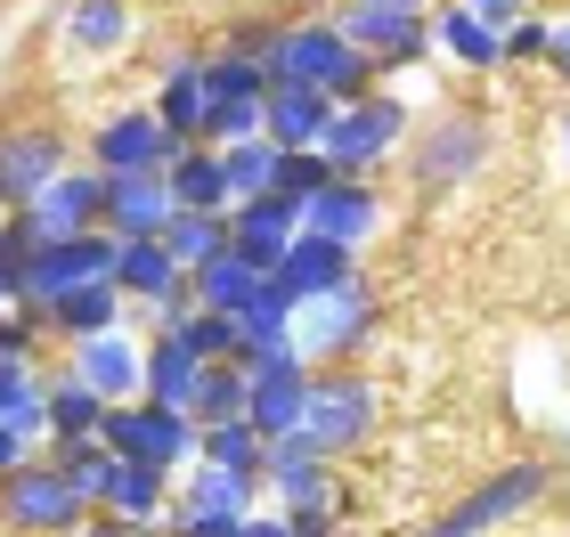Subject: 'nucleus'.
<instances>
[{
	"label": "nucleus",
	"instance_id": "obj_19",
	"mask_svg": "<svg viewBox=\"0 0 570 537\" xmlns=\"http://www.w3.org/2000/svg\"><path fill=\"white\" fill-rule=\"evenodd\" d=\"M139 367H147V342H131V326H115V335H90V342H73V375L90 382L107 407L122 399H139Z\"/></svg>",
	"mask_w": 570,
	"mask_h": 537
},
{
	"label": "nucleus",
	"instance_id": "obj_43",
	"mask_svg": "<svg viewBox=\"0 0 570 537\" xmlns=\"http://www.w3.org/2000/svg\"><path fill=\"white\" fill-rule=\"evenodd\" d=\"M285 537H334V505H294V514H285Z\"/></svg>",
	"mask_w": 570,
	"mask_h": 537
},
{
	"label": "nucleus",
	"instance_id": "obj_10",
	"mask_svg": "<svg viewBox=\"0 0 570 537\" xmlns=\"http://www.w3.org/2000/svg\"><path fill=\"white\" fill-rule=\"evenodd\" d=\"M547 497V465H505V473H489L464 505H449L424 537H489L498 521H513V514H530V505Z\"/></svg>",
	"mask_w": 570,
	"mask_h": 537
},
{
	"label": "nucleus",
	"instance_id": "obj_5",
	"mask_svg": "<svg viewBox=\"0 0 570 537\" xmlns=\"http://www.w3.org/2000/svg\"><path fill=\"white\" fill-rule=\"evenodd\" d=\"M334 24H343L351 49H367V58H375V73H400V66H416L424 49H432L424 0H351Z\"/></svg>",
	"mask_w": 570,
	"mask_h": 537
},
{
	"label": "nucleus",
	"instance_id": "obj_49",
	"mask_svg": "<svg viewBox=\"0 0 570 537\" xmlns=\"http://www.w3.org/2000/svg\"><path fill=\"white\" fill-rule=\"evenodd\" d=\"M562 171H570V115H562Z\"/></svg>",
	"mask_w": 570,
	"mask_h": 537
},
{
	"label": "nucleus",
	"instance_id": "obj_39",
	"mask_svg": "<svg viewBox=\"0 0 570 537\" xmlns=\"http://www.w3.org/2000/svg\"><path fill=\"white\" fill-rule=\"evenodd\" d=\"M33 228H24V212H9L0 220V310H17L24 301V269H33Z\"/></svg>",
	"mask_w": 570,
	"mask_h": 537
},
{
	"label": "nucleus",
	"instance_id": "obj_45",
	"mask_svg": "<svg viewBox=\"0 0 570 537\" xmlns=\"http://www.w3.org/2000/svg\"><path fill=\"white\" fill-rule=\"evenodd\" d=\"M17 465H33V440H24V431H9V424H0V480H9Z\"/></svg>",
	"mask_w": 570,
	"mask_h": 537
},
{
	"label": "nucleus",
	"instance_id": "obj_23",
	"mask_svg": "<svg viewBox=\"0 0 570 537\" xmlns=\"http://www.w3.org/2000/svg\"><path fill=\"white\" fill-rule=\"evenodd\" d=\"M326 115H334V98L294 90V82H269V98H262V139L277 147V156H294V147H318Z\"/></svg>",
	"mask_w": 570,
	"mask_h": 537
},
{
	"label": "nucleus",
	"instance_id": "obj_37",
	"mask_svg": "<svg viewBox=\"0 0 570 537\" xmlns=\"http://www.w3.org/2000/svg\"><path fill=\"white\" fill-rule=\"evenodd\" d=\"M245 399H253V382H245L237 358H228V367H204L188 416H196V424H237V416H245Z\"/></svg>",
	"mask_w": 570,
	"mask_h": 537
},
{
	"label": "nucleus",
	"instance_id": "obj_8",
	"mask_svg": "<svg viewBox=\"0 0 570 537\" xmlns=\"http://www.w3.org/2000/svg\"><path fill=\"white\" fill-rule=\"evenodd\" d=\"M367 431H375V382H358V375H318V382H309L302 440L318 456H351Z\"/></svg>",
	"mask_w": 570,
	"mask_h": 537
},
{
	"label": "nucleus",
	"instance_id": "obj_34",
	"mask_svg": "<svg viewBox=\"0 0 570 537\" xmlns=\"http://www.w3.org/2000/svg\"><path fill=\"white\" fill-rule=\"evenodd\" d=\"M115 465H122V456H115L107 440H58V473L73 480V497H82L90 514L107 505V489H115Z\"/></svg>",
	"mask_w": 570,
	"mask_h": 537
},
{
	"label": "nucleus",
	"instance_id": "obj_36",
	"mask_svg": "<svg viewBox=\"0 0 570 537\" xmlns=\"http://www.w3.org/2000/svg\"><path fill=\"white\" fill-rule=\"evenodd\" d=\"M220 171H228V196L253 203V196L277 188V147L269 139H237V147H220ZM237 203H228V212H237Z\"/></svg>",
	"mask_w": 570,
	"mask_h": 537
},
{
	"label": "nucleus",
	"instance_id": "obj_12",
	"mask_svg": "<svg viewBox=\"0 0 570 537\" xmlns=\"http://www.w3.org/2000/svg\"><path fill=\"white\" fill-rule=\"evenodd\" d=\"M73 156L66 139L49 131V122H17V131H0V212H24L49 179H58Z\"/></svg>",
	"mask_w": 570,
	"mask_h": 537
},
{
	"label": "nucleus",
	"instance_id": "obj_4",
	"mask_svg": "<svg viewBox=\"0 0 570 537\" xmlns=\"http://www.w3.org/2000/svg\"><path fill=\"white\" fill-rule=\"evenodd\" d=\"M98 440L115 456H131V465H196V416H179V407H155V399H122L107 407V424H98Z\"/></svg>",
	"mask_w": 570,
	"mask_h": 537
},
{
	"label": "nucleus",
	"instance_id": "obj_27",
	"mask_svg": "<svg viewBox=\"0 0 570 537\" xmlns=\"http://www.w3.org/2000/svg\"><path fill=\"white\" fill-rule=\"evenodd\" d=\"M155 122H164L171 139H204V58H171L164 82H155Z\"/></svg>",
	"mask_w": 570,
	"mask_h": 537
},
{
	"label": "nucleus",
	"instance_id": "obj_7",
	"mask_svg": "<svg viewBox=\"0 0 570 537\" xmlns=\"http://www.w3.org/2000/svg\"><path fill=\"white\" fill-rule=\"evenodd\" d=\"M367 335H375V294H367V277H343L334 294H318V301H302V310H294V342H302L309 367H318V358H351Z\"/></svg>",
	"mask_w": 570,
	"mask_h": 537
},
{
	"label": "nucleus",
	"instance_id": "obj_48",
	"mask_svg": "<svg viewBox=\"0 0 570 537\" xmlns=\"http://www.w3.org/2000/svg\"><path fill=\"white\" fill-rule=\"evenodd\" d=\"M245 537H285V514H245Z\"/></svg>",
	"mask_w": 570,
	"mask_h": 537
},
{
	"label": "nucleus",
	"instance_id": "obj_29",
	"mask_svg": "<svg viewBox=\"0 0 570 537\" xmlns=\"http://www.w3.org/2000/svg\"><path fill=\"white\" fill-rule=\"evenodd\" d=\"M432 41L449 49L464 73H498L505 66V33H498V24H481L473 9H440L432 17Z\"/></svg>",
	"mask_w": 570,
	"mask_h": 537
},
{
	"label": "nucleus",
	"instance_id": "obj_20",
	"mask_svg": "<svg viewBox=\"0 0 570 537\" xmlns=\"http://www.w3.org/2000/svg\"><path fill=\"white\" fill-rule=\"evenodd\" d=\"M107 237L122 245V237H164L171 228V188H164V171H122V179H107Z\"/></svg>",
	"mask_w": 570,
	"mask_h": 537
},
{
	"label": "nucleus",
	"instance_id": "obj_41",
	"mask_svg": "<svg viewBox=\"0 0 570 537\" xmlns=\"http://www.w3.org/2000/svg\"><path fill=\"white\" fill-rule=\"evenodd\" d=\"M41 342V310L33 301H17V310H0V367H24Z\"/></svg>",
	"mask_w": 570,
	"mask_h": 537
},
{
	"label": "nucleus",
	"instance_id": "obj_46",
	"mask_svg": "<svg viewBox=\"0 0 570 537\" xmlns=\"http://www.w3.org/2000/svg\"><path fill=\"white\" fill-rule=\"evenodd\" d=\"M547 66H554V73H562V90H570V17H562V24H554V41H547Z\"/></svg>",
	"mask_w": 570,
	"mask_h": 537
},
{
	"label": "nucleus",
	"instance_id": "obj_44",
	"mask_svg": "<svg viewBox=\"0 0 570 537\" xmlns=\"http://www.w3.org/2000/svg\"><path fill=\"white\" fill-rule=\"evenodd\" d=\"M456 9H473L481 24H498V33H505L513 17H530V0H456Z\"/></svg>",
	"mask_w": 570,
	"mask_h": 537
},
{
	"label": "nucleus",
	"instance_id": "obj_30",
	"mask_svg": "<svg viewBox=\"0 0 570 537\" xmlns=\"http://www.w3.org/2000/svg\"><path fill=\"white\" fill-rule=\"evenodd\" d=\"M262 456H269V440H262L245 416H237V424H196V465L237 473V480H262Z\"/></svg>",
	"mask_w": 570,
	"mask_h": 537
},
{
	"label": "nucleus",
	"instance_id": "obj_42",
	"mask_svg": "<svg viewBox=\"0 0 570 537\" xmlns=\"http://www.w3.org/2000/svg\"><path fill=\"white\" fill-rule=\"evenodd\" d=\"M547 41H554L547 17H513L505 24V66H547Z\"/></svg>",
	"mask_w": 570,
	"mask_h": 537
},
{
	"label": "nucleus",
	"instance_id": "obj_21",
	"mask_svg": "<svg viewBox=\"0 0 570 537\" xmlns=\"http://www.w3.org/2000/svg\"><path fill=\"white\" fill-rule=\"evenodd\" d=\"M41 326H49V335H66V342L115 335V326H131V294H122L115 277H98V286H73V294H58V301L41 310Z\"/></svg>",
	"mask_w": 570,
	"mask_h": 537
},
{
	"label": "nucleus",
	"instance_id": "obj_22",
	"mask_svg": "<svg viewBox=\"0 0 570 537\" xmlns=\"http://www.w3.org/2000/svg\"><path fill=\"white\" fill-rule=\"evenodd\" d=\"M294 237H302V203H285V196H253V203L228 212V245H237L245 261H262V269H277Z\"/></svg>",
	"mask_w": 570,
	"mask_h": 537
},
{
	"label": "nucleus",
	"instance_id": "obj_15",
	"mask_svg": "<svg viewBox=\"0 0 570 537\" xmlns=\"http://www.w3.org/2000/svg\"><path fill=\"white\" fill-rule=\"evenodd\" d=\"M375 220H383V196L367 188V179H343V171H334L326 188L302 203V228H309V237H334V245H351V252L375 237Z\"/></svg>",
	"mask_w": 570,
	"mask_h": 537
},
{
	"label": "nucleus",
	"instance_id": "obj_25",
	"mask_svg": "<svg viewBox=\"0 0 570 537\" xmlns=\"http://www.w3.org/2000/svg\"><path fill=\"white\" fill-rule=\"evenodd\" d=\"M164 188H171V212H228V171H220V147H179L164 163Z\"/></svg>",
	"mask_w": 570,
	"mask_h": 537
},
{
	"label": "nucleus",
	"instance_id": "obj_40",
	"mask_svg": "<svg viewBox=\"0 0 570 537\" xmlns=\"http://www.w3.org/2000/svg\"><path fill=\"white\" fill-rule=\"evenodd\" d=\"M334 179V163L318 156V147H294V156H277V188L269 196H285V203H309Z\"/></svg>",
	"mask_w": 570,
	"mask_h": 537
},
{
	"label": "nucleus",
	"instance_id": "obj_35",
	"mask_svg": "<svg viewBox=\"0 0 570 537\" xmlns=\"http://www.w3.org/2000/svg\"><path fill=\"white\" fill-rule=\"evenodd\" d=\"M164 245H171V261L196 277L204 261H213V252H228V212H171Z\"/></svg>",
	"mask_w": 570,
	"mask_h": 537
},
{
	"label": "nucleus",
	"instance_id": "obj_17",
	"mask_svg": "<svg viewBox=\"0 0 570 537\" xmlns=\"http://www.w3.org/2000/svg\"><path fill=\"white\" fill-rule=\"evenodd\" d=\"M481 156H489V122L481 115H440L416 139V179L424 188H456L464 171H481Z\"/></svg>",
	"mask_w": 570,
	"mask_h": 537
},
{
	"label": "nucleus",
	"instance_id": "obj_9",
	"mask_svg": "<svg viewBox=\"0 0 570 537\" xmlns=\"http://www.w3.org/2000/svg\"><path fill=\"white\" fill-rule=\"evenodd\" d=\"M115 252H122V245L107 237V228H90V237H49V245H33V269H24V301H33V310H49L58 294L115 277Z\"/></svg>",
	"mask_w": 570,
	"mask_h": 537
},
{
	"label": "nucleus",
	"instance_id": "obj_24",
	"mask_svg": "<svg viewBox=\"0 0 570 537\" xmlns=\"http://www.w3.org/2000/svg\"><path fill=\"white\" fill-rule=\"evenodd\" d=\"M196 382H204V358L188 350L164 326V335L147 342V367H139V399H155V407H179V416H188L196 407Z\"/></svg>",
	"mask_w": 570,
	"mask_h": 537
},
{
	"label": "nucleus",
	"instance_id": "obj_33",
	"mask_svg": "<svg viewBox=\"0 0 570 537\" xmlns=\"http://www.w3.org/2000/svg\"><path fill=\"white\" fill-rule=\"evenodd\" d=\"M66 41L82 49V58H115V49L131 41V9H122V0H73L66 9Z\"/></svg>",
	"mask_w": 570,
	"mask_h": 537
},
{
	"label": "nucleus",
	"instance_id": "obj_6",
	"mask_svg": "<svg viewBox=\"0 0 570 537\" xmlns=\"http://www.w3.org/2000/svg\"><path fill=\"white\" fill-rule=\"evenodd\" d=\"M90 505L73 497V480L58 473V456H33V465H17L9 480H0V521L9 529H33V537H66L82 529Z\"/></svg>",
	"mask_w": 570,
	"mask_h": 537
},
{
	"label": "nucleus",
	"instance_id": "obj_50",
	"mask_svg": "<svg viewBox=\"0 0 570 537\" xmlns=\"http://www.w3.org/2000/svg\"><path fill=\"white\" fill-rule=\"evenodd\" d=\"M0 220H9V212H0Z\"/></svg>",
	"mask_w": 570,
	"mask_h": 537
},
{
	"label": "nucleus",
	"instance_id": "obj_13",
	"mask_svg": "<svg viewBox=\"0 0 570 537\" xmlns=\"http://www.w3.org/2000/svg\"><path fill=\"white\" fill-rule=\"evenodd\" d=\"M179 147H188V139H171L164 122H155V107H131V115H107V122H98L90 171H107V179H122V171H164Z\"/></svg>",
	"mask_w": 570,
	"mask_h": 537
},
{
	"label": "nucleus",
	"instance_id": "obj_11",
	"mask_svg": "<svg viewBox=\"0 0 570 537\" xmlns=\"http://www.w3.org/2000/svg\"><path fill=\"white\" fill-rule=\"evenodd\" d=\"M107 220V171H90V163H66L49 188L24 203V228L49 245V237H90V228Z\"/></svg>",
	"mask_w": 570,
	"mask_h": 537
},
{
	"label": "nucleus",
	"instance_id": "obj_31",
	"mask_svg": "<svg viewBox=\"0 0 570 537\" xmlns=\"http://www.w3.org/2000/svg\"><path fill=\"white\" fill-rule=\"evenodd\" d=\"M0 424L9 431H24V440H49V382L33 375V358L24 367H0Z\"/></svg>",
	"mask_w": 570,
	"mask_h": 537
},
{
	"label": "nucleus",
	"instance_id": "obj_3",
	"mask_svg": "<svg viewBox=\"0 0 570 537\" xmlns=\"http://www.w3.org/2000/svg\"><path fill=\"white\" fill-rule=\"evenodd\" d=\"M262 98H269L262 58H245V49H220V58H204V139H196V147L262 139Z\"/></svg>",
	"mask_w": 570,
	"mask_h": 537
},
{
	"label": "nucleus",
	"instance_id": "obj_32",
	"mask_svg": "<svg viewBox=\"0 0 570 537\" xmlns=\"http://www.w3.org/2000/svg\"><path fill=\"white\" fill-rule=\"evenodd\" d=\"M98 424H107V399L66 367L58 382H49V440H98Z\"/></svg>",
	"mask_w": 570,
	"mask_h": 537
},
{
	"label": "nucleus",
	"instance_id": "obj_14",
	"mask_svg": "<svg viewBox=\"0 0 570 537\" xmlns=\"http://www.w3.org/2000/svg\"><path fill=\"white\" fill-rule=\"evenodd\" d=\"M253 399H245V424L262 431V440H294L302 431V407H309V382H318V367L309 358H285V367H262L245 375Z\"/></svg>",
	"mask_w": 570,
	"mask_h": 537
},
{
	"label": "nucleus",
	"instance_id": "obj_28",
	"mask_svg": "<svg viewBox=\"0 0 570 537\" xmlns=\"http://www.w3.org/2000/svg\"><path fill=\"white\" fill-rule=\"evenodd\" d=\"M98 514H122V521L155 529V521L171 514V473H164V465H131V456H122V465H115V489H107Z\"/></svg>",
	"mask_w": 570,
	"mask_h": 537
},
{
	"label": "nucleus",
	"instance_id": "obj_2",
	"mask_svg": "<svg viewBox=\"0 0 570 537\" xmlns=\"http://www.w3.org/2000/svg\"><path fill=\"white\" fill-rule=\"evenodd\" d=\"M400 139H407V107H400V98H383V90H367V98H343V107L326 115L318 156L343 179H367V171H383L400 156Z\"/></svg>",
	"mask_w": 570,
	"mask_h": 537
},
{
	"label": "nucleus",
	"instance_id": "obj_16",
	"mask_svg": "<svg viewBox=\"0 0 570 537\" xmlns=\"http://www.w3.org/2000/svg\"><path fill=\"white\" fill-rule=\"evenodd\" d=\"M262 489L277 497V514H294V505H334V456H318L302 431H294V440H269Z\"/></svg>",
	"mask_w": 570,
	"mask_h": 537
},
{
	"label": "nucleus",
	"instance_id": "obj_26",
	"mask_svg": "<svg viewBox=\"0 0 570 537\" xmlns=\"http://www.w3.org/2000/svg\"><path fill=\"white\" fill-rule=\"evenodd\" d=\"M188 286H196V310H220V318H237L245 301L269 286V269H262V261H245V252L228 245V252H213V261H204V269L188 277Z\"/></svg>",
	"mask_w": 570,
	"mask_h": 537
},
{
	"label": "nucleus",
	"instance_id": "obj_47",
	"mask_svg": "<svg viewBox=\"0 0 570 537\" xmlns=\"http://www.w3.org/2000/svg\"><path fill=\"white\" fill-rule=\"evenodd\" d=\"M82 537H155V529H139V521H122V514H107V521H90Z\"/></svg>",
	"mask_w": 570,
	"mask_h": 537
},
{
	"label": "nucleus",
	"instance_id": "obj_1",
	"mask_svg": "<svg viewBox=\"0 0 570 537\" xmlns=\"http://www.w3.org/2000/svg\"><path fill=\"white\" fill-rule=\"evenodd\" d=\"M262 73L269 82H294V90H318V98H367L375 90V58L343 41L334 17H302V24H269V49H262Z\"/></svg>",
	"mask_w": 570,
	"mask_h": 537
},
{
	"label": "nucleus",
	"instance_id": "obj_38",
	"mask_svg": "<svg viewBox=\"0 0 570 537\" xmlns=\"http://www.w3.org/2000/svg\"><path fill=\"white\" fill-rule=\"evenodd\" d=\"M171 335L188 342V350L204 358V367H228V358L245 350V326H237V318H220V310H188V318L171 326Z\"/></svg>",
	"mask_w": 570,
	"mask_h": 537
},
{
	"label": "nucleus",
	"instance_id": "obj_18",
	"mask_svg": "<svg viewBox=\"0 0 570 537\" xmlns=\"http://www.w3.org/2000/svg\"><path fill=\"white\" fill-rule=\"evenodd\" d=\"M269 277H277V294H285V301L302 310V301L334 294L343 277H358V261H351V245H334V237H309V228H302V237L285 245V261H277Z\"/></svg>",
	"mask_w": 570,
	"mask_h": 537
}]
</instances>
